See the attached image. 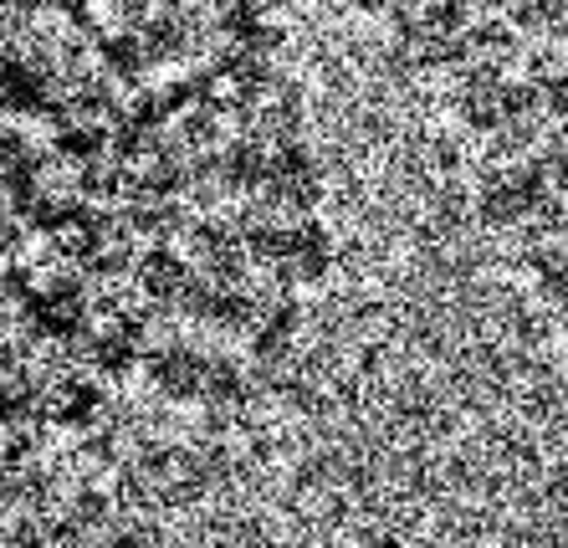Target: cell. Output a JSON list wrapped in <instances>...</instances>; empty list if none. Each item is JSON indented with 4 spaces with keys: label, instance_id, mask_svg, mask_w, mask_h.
I'll list each match as a JSON object with an SVG mask.
<instances>
[{
    "label": "cell",
    "instance_id": "obj_1",
    "mask_svg": "<svg viewBox=\"0 0 568 548\" xmlns=\"http://www.w3.org/2000/svg\"><path fill=\"white\" fill-rule=\"evenodd\" d=\"M246 0H0V456L252 426L328 272Z\"/></svg>",
    "mask_w": 568,
    "mask_h": 548
}]
</instances>
